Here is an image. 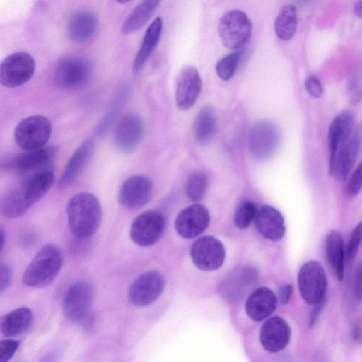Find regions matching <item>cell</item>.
Instances as JSON below:
<instances>
[{"instance_id": "cell-1", "label": "cell", "mask_w": 362, "mask_h": 362, "mask_svg": "<svg viewBox=\"0 0 362 362\" xmlns=\"http://www.w3.org/2000/svg\"><path fill=\"white\" fill-rule=\"evenodd\" d=\"M66 215L71 233L78 239H86L98 230L102 219V207L94 194L80 192L69 200Z\"/></svg>"}, {"instance_id": "cell-2", "label": "cell", "mask_w": 362, "mask_h": 362, "mask_svg": "<svg viewBox=\"0 0 362 362\" xmlns=\"http://www.w3.org/2000/svg\"><path fill=\"white\" fill-rule=\"evenodd\" d=\"M63 263L61 250L54 244L42 246L27 267L22 277L29 287L45 288L57 276Z\"/></svg>"}, {"instance_id": "cell-3", "label": "cell", "mask_w": 362, "mask_h": 362, "mask_svg": "<svg viewBox=\"0 0 362 362\" xmlns=\"http://www.w3.org/2000/svg\"><path fill=\"white\" fill-rule=\"evenodd\" d=\"M218 34L223 45L229 49H240L249 41L252 30L250 19L243 11L225 13L218 23Z\"/></svg>"}, {"instance_id": "cell-4", "label": "cell", "mask_w": 362, "mask_h": 362, "mask_svg": "<svg viewBox=\"0 0 362 362\" xmlns=\"http://www.w3.org/2000/svg\"><path fill=\"white\" fill-rule=\"evenodd\" d=\"M52 133L49 120L40 115L29 116L22 119L14 131V139L18 146L25 151L45 146Z\"/></svg>"}, {"instance_id": "cell-5", "label": "cell", "mask_w": 362, "mask_h": 362, "mask_svg": "<svg viewBox=\"0 0 362 362\" xmlns=\"http://www.w3.org/2000/svg\"><path fill=\"white\" fill-rule=\"evenodd\" d=\"M361 144V129L359 124H356L329 159V172L336 179L344 180L347 177L359 154Z\"/></svg>"}, {"instance_id": "cell-6", "label": "cell", "mask_w": 362, "mask_h": 362, "mask_svg": "<svg viewBox=\"0 0 362 362\" xmlns=\"http://www.w3.org/2000/svg\"><path fill=\"white\" fill-rule=\"evenodd\" d=\"M165 226V217L156 210H147L138 215L132 221L129 235L140 247H148L159 240Z\"/></svg>"}, {"instance_id": "cell-7", "label": "cell", "mask_w": 362, "mask_h": 362, "mask_svg": "<svg viewBox=\"0 0 362 362\" xmlns=\"http://www.w3.org/2000/svg\"><path fill=\"white\" fill-rule=\"evenodd\" d=\"M35 69L30 54L23 52L11 54L0 62V84L7 88L23 85L31 78Z\"/></svg>"}, {"instance_id": "cell-8", "label": "cell", "mask_w": 362, "mask_h": 362, "mask_svg": "<svg viewBox=\"0 0 362 362\" xmlns=\"http://www.w3.org/2000/svg\"><path fill=\"white\" fill-rule=\"evenodd\" d=\"M298 286L303 300L316 304L325 298L327 276L323 267L316 261L304 263L298 274Z\"/></svg>"}, {"instance_id": "cell-9", "label": "cell", "mask_w": 362, "mask_h": 362, "mask_svg": "<svg viewBox=\"0 0 362 362\" xmlns=\"http://www.w3.org/2000/svg\"><path fill=\"white\" fill-rule=\"evenodd\" d=\"M280 139V130L275 123L270 120H260L249 132L248 148L255 158L267 159L276 151Z\"/></svg>"}, {"instance_id": "cell-10", "label": "cell", "mask_w": 362, "mask_h": 362, "mask_svg": "<svg viewBox=\"0 0 362 362\" xmlns=\"http://www.w3.org/2000/svg\"><path fill=\"white\" fill-rule=\"evenodd\" d=\"M194 264L200 270L211 272L218 269L223 264L226 250L216 238L206 235L196 240L190 250Z\"/></svg>"}, {"instance_id": "cell-11", "label": "cell", "mask_w": 362, "mask_h": 362, "mask_svg": "<svg viewBox=\"0 0 362 362\" xmlns=\"http://www.w3.org/2000/svg\"><path fill=\"white\" fill-rule=\"evenodd\" d=\"M93 65L83 57H69L57 64L54 71V81L58 86L74 89L84 85L90 77Z\"/></svg>"}, {"instance_id": "cell-12", "label": "cell", "mask_w": 362, "mask_h": 362, "mask_svg": "<svg viewBox=\"0 0 362 362\" xmlns=\"http://www.w3.org/2000/svg\"><path fill=\"white\" fill-rule=\"evenodd\" d=\"M93 297V287L88 281L81 280L73 284L63 300L65 317L74 322L83 321L89 314Z\"/></svg>"}, {"instance_id": "cell-13", "label": "cell", "mask_w": 362, "mask_h": 362, "mask_svg": "<svg viewBox=\"0 0 362 362\" xmlns=\"http://www.w3.org/2000/svg\"><path fill=\"white\" fill-rule=\"evenodd\" d=\"M163 276L156 270L146 272L137 276L129 290V298L138 307H146L154 303L165 288Z\"/></svg>"}, {"instance_id": "cell-14", "label": "cell", "mask_w": 362, "mask_h": 362, "mask_svg": "<svg viewBox=\"0 0 362 362\" xmlns=\"http://www.w3.org/2000/svg\"><path fill=\"white\" fill-rule=\"evenodd\" d=\"M144 134L142 119L136 114H127L117 122L113 133V142L120 151L131 153L139 146Z\"/></svg>"}, {"instance_id": "cell-15", "label": "cell", "mask_w": 362, "mask_h": 362, "mask_svg": "<svg viewBox=\"0 0 362 362\" xmlns=\"http://www.w3.org/2000/svg\"><path fill=\"white\" fill-rule=\"evenodd\" d=\"M153 191V183L148 177L144 175H132L122 183L119 201L126 209H138L149 202Z\"/></svg>"}, {"instance_id": "cell-16", "label": "cell", "mask_w": 362, "mask_h": 362, "mask_svg": "<svg viewBox=\"0 0 362 362\" xmlns=\"http://www.w3.org/2000/svg\"><path fill=\"white\" fill-rule=\"evenodd\" d=\"M210 214L201 204H194L183 209L175 221L177 234L186 239H192L202 234L209 226Z\"/></svg>"}, {"instance_id": "cell-17", "label": "cell", "mask_w": 362, "mask_h": 362, "mask_svg": "<svg viewBox=\"0 0 362 362\" xmlns=\"http://www.w3.org/2000/svg\"><path fill=\"white\" fill-rule=\"evenodd\" d=\"M202 87L197 69L192 66L185 67L177 78L175 88V103L181 111L190 110L198 99Z\"/></svg>"}, {"instance_id": "cell-18", "label": "cell", "mask_w": 362, "mask_h": 362, "mask_svg": "<svg viewBox=\"0 0 362 362\" xmlns=\"http://www.w3.org/2000/svg\"><path fill=\"white\" fill-rule=\"evenodd\" d=\"M291 328L282 317L275 316L268 319L262 326L259 340L264 349L276 353L283 350L291 339Z\"/></svg>"}, {"instance_id": "cell-19", "label": "cell", "mask_w": 362, "mask_h": 362, "mask_svg": "<svg viewBox=\"0 0 362 362\" xmlns=\"http://www.w3.org/2000/svg\"><path fill=\"white\" fill-rule=\"evenodd\" d=\"M57 152V148L54 146L26 151L16 158L13 167L21 175L29 177L46 170L45 168L53 162Z\"/></svg>"}, {"instance_id": "cell-20", "label": "cell", "mask_w": 362, "mask_h": 362, "mask_svg": "<svg viewBox=\"0 0 362 362\" xmlns=\"http://www.w3.org/2000/svg\"><path fill=\"white\" fill-rule=\"evenodd\" d=\"M255 223L259 233L265 238L278 241L284 236L285 225L281 214L270 205H262L257 209Z\"/></svg>"}, {"instance_id": "cell-21", "label": "cell", "mask_w": 362, "mask_h": 362, "mask_svg": "<svg viewBox=\"0 0 362 362\" xmlns=\"http://www.w3.org/2000/svg\"><path fill=\"white\" fill-rule=\"evenodd\" d=\"M92 139L85 140L75 151L69 160L58 182V187L63 189L69 187L88 165L94 151Z\"/></svg>"}, {"instance_id": "cell-22", "label": "cell", "mask_w": 362, "mask_h": 362, "mask_svg": "<svg viewBox=\"0 0 362 362\" xmlns=\"http://www.w3.org/2000/svg\"><path fill=\"white\" fill-rule=\"evenodd\" d=\"M98 28L96 15L88 10L74 12L67 23V33L69 38L76 43H85L91 40Z\"/></svg>"}, {"instance_id": "cell-23", "label": "cell", "mask_w": 362, "mask_h": 362, "mask_svg": "<svg viewBox=\"0 0 362 362\" xmlns=\"http://www.w3.org/2000/svg\"><path fill=\"white\" fill-rule=\"evenodd\" d=\"M277 298L269 288H256L245 302V311L250 318L260 322L267 318L276 309Z\"/></svg>"}, {"instance_id": "cell-24", "label": "cell", "mask_w": 362, "mask_h": 362, "mask_svg": "<svg viewBox=\"0 0 362 362\" xmlns=\"http://www.w3.org/2000/svg\"><path fill=\"white\" fill-rule=\"evenodd\" d=\"M163 30V20L157 17L147 28L140 48L134 60L132 69L134 73H139L158 45Z\"/></svg>"}, {"instance_id": "cell-25", "label": "cell", "mask_w": 362, "mask_h": 362, "mask_svg": "<svg viewBox=\"0 0 362 362\" xmlns=\"http://www.w3.org/2000/svg\"><path fill=\"white\" fill-rule=\"evenodd\" d=\"M31 310L21 307L0 317V332L6 337H16L26 332L32 325Z\"/></svg>"}, {"instance_id": "cell-26", "label": "cell", "mask_w": 362, "mask_h": 362, "mask_svg": "<svg viewBox=\"0 0 362 362\" xmlns=\"http://www.w3.org/2000/svg\"><path fill=\"white\" fill-rule=\"evenodd\" d=\"M327 260L338 280L344 278V245L341 235L337 230L330 231L325 242Z\"/></svg>"}, {"instance_id": "cell-27", "label": "cell", "mask_w": 362, "mask_h": 362, "mask_svg": "<svg viewBox=\"0 0 362 362\" xmlns=\"http://www.w3.org/2000/svg\"><path fill=\"white\" fill-rule=\"evenodd\" d=\"M32 206L20 185L0 198V214L8 218H16L26 213Z\"/></svg>"}, {"instance_id": "cell-28", "label": "cell", "mask_w": 362, "mask_h": 362, "mask_svg": "<svg viewBox=\"0 0 362 362\" xmlns=\"http://www.w3.org/2000/svg\"><path fill=\"white\" fill-rule=\"evenodd\" d=\"M354 117L351 111L345 110L339 113L332 120L328 132L329 159H331L339 144L353 131Z\"/></svg>"}, {"instance_id": "cell-29", "label": "cell", "mask_w": 362, "mask_h": 362, "mask_svg": "<svg viewBox=\"0 0 362 362\" xmlns=\"http://www.w3.org/2000/svg\"><path fill=\"white\" fill-rule=\"evenodd\" d=\"M216 129V115L210 105L204 106L198 112L193 125V134L199 145L208 144L213 138Z\"/></svg>"}, {"instance_id": "cell-30", "label": "cell", "mask_w": 362, "mask_h": 362, "mask_svg": "<svg viewBox=\"0 0 362 362\" xmlns=\"http://www.w3.org/2000/svg\"><path fill=\"white\" fill-rule=\"evenodd\" d=\"M54 181L52 172L46 170L28 177L21 185L28 200L33 205L47 194Z\"/></svg>"}, {"instance_id": "cell-31", "label": "cell", "mask_w": 362, "mask_h": 362, "mask_svg": "<svg viewBox=\"0 0 362 362\" xmlns=\"http://www.w3.org/2000/svg\"><path fill=\"white\" fill-rule=\"evenodd\" d=\"M159 4L158 0H145L139 4L124 21L122 32L129 34L141 29L150 20Z\"/></svg>"}, {"instance_id": "cell-32", "label": "cell", "mask_w": 362, "mask_h": 362, "mask_svg": "<svg viewBox=\"0 0 362 362\" xmlns=\"http://www.w3.org/2000/svg\"><path fill=\"white\" fill-rule=\"evenodd\" d=\"M297 28V9L295 5H284L280 9L274 21L276 36L284 41L290 40Z\"/></svg>"}, {"instance_id": "cell-33", "label": "cell", "mask_w": 362, "mask_h": 362, "mask_svg": "<svg viewBox=\"0 0 362 362\" xmlns=\"http://www.w3.org/2000/svg\"><path fill=\"white\" fill-rule=\"evenodd\" d=\"M129 93L130 86L128 84L123 85L117 90L108 111L95 128V132L98 136H102L108 131L124 105Z\"/></svg>"}, {"instance_id": "cell-34", "label": "cell", "mask_w": 362, "mask_h": 362, "mask_svg": "<svg viewBox=\"0 0 362 362\" xmlns=\"http://www.w3.org/2000/svg\"><path fill=\"white\" fill-rule=\"evenodd\" d=\"M255 276V272L252 269H244L238 276L225 281L221 290L227 298H238L244 293L246 285L254 281Z\"/></svg>"}, {"instance_id": "cell-35", "label": "cell", "mask_w": 362, "mask_h": 362, "mask_svg": "<svg viewBox=\"0 0 362 362\" xmlns=\"http://www.w3.org/2000/svg\"><path fill=\"white\" fill-rule=\"evenodd\" d=\"M208 179L202 172L193 173L187 179L185 185V194L192 202L202 200L206 192Z\"/></svg>"}, {"instance_id": "cell-36", "label": "cell", "mask_w": 362, "mask_h": 362, "mask_svg": "<svg viewBox=\"0 0 362 362\" xmlns=\"http://www.w3.org/2000/svg\"><path fill=\"white\" fill-rule=\"evenodd\" d=\"M243 54V49H238L227 54L217 62L216 71L220 78L228 81L233 76Z\"/></svg>"}, {"instance_id": "cell-37", "label": "cell", "mask_w": 362, "mask_h": 362, "mask_svg": "<svg viewBox=\"0 0 362 362\" xmlns=\"http://www.w3.org/2000/svg\"><path fill=\"white\" fill-rule=\"evenodd\" d=\"M257 209L255 203L251 200L243 201L235 212V225L240 229L247 228L255 219Z\"/></svg>"}, {"instance_id": "cell-38", "label": "cell", "mask_w": 362, "mask_h": 362, "mask_svg": "<svg viewBox=\"0 0 362 362\" xmlns=\"http://www.w3.org/2000/svg\"><path fill=\"white\" fill-rule=\"evenodd\" d=\"M361 223H359L352 230L344 255L348 262H351L356 257L361 242Z\"/></svg>"}, {"instance_id": "cell-39", "label": "cell", "mask_w": 362, "mask_h": 362, "mask_svg": "<svg viewBox=\"0 0 362 362\" xmlns=\"http://www.w3.org/2000/svg\"><path fill=\"white\" fill-rule=\"evenodd\" d=\"M21 342L15 339L0 341V362H8L18 351Z\"/></svg>"}, {"instance_id": "cell-40", "label": "cell", "mask_w": 362, "mask_h": 362, "mask_svg": "<svg viewBox=\"0 0 362 362\" xmlns=\"http://www.w3.org/2000/svg\"><path fill=\"white\" fill-rule=\"evenodd\" d=\"M361 177V163H359L348 182L346 191L349 195L355 196L359 193L362 186Z\"/></svg>"}, {"instance_id": "cell-41", "label": "cell", "mask_w": 362, "mask_h": 362, "mask_svg": "<svg viewBox=\"0 0 362 362\" xmlns=\"http://www.w3.org/2000/svg\"><path fill=\"white\" fill-rule=\"evenodd\" d=\"M305 86L312 97L319 98L321 96L323 88L320 79L316 76H308L305 80Z\"/></svg>"}, {"instance_id": "cell-42", "label": "cell", "mask_w": 362, "mask_h": 362, "mask_svg": "<svg viewBox=\"0 0 362 362\" xmlns=\"http://www.w3.org/2000/svg\"><path fill=\"white\" fill-rule=\"evenodd\" d=\"M12 280V272L8 265L0 263V293L6 291Z\"/></svg>"}, {"instance_id": "cell-43", "label": "cell", "mask_w": 362, "mask_h": 362, "mask_svg": "<svg viewBox=\"0 0 362 362\" xmlns=\"http://www.w3.org/2000/svg\"><path fill=\"white\" fill-rule=\"evenodd\" d=\"M293 294V287L290 284H283L279 291V298L281 304H287Z\"/></svg>"}, {"instance_id": "cell-44", "label": "cell", "mask_w": 362, "mask_h": 362, "mask_svg": "<svg viewBox=\"0 0 362 362\" xmlns=\"http://www.w3.org/2000/svg\"><path fill=\"white\" fill-rule=\"evenodd\" d=\"M325 300L322 301L315 304V307L313 308V310L311 311L310 316V320H309V325L310 327H313L318 316L320 315L321 311L322 310V308L325 305Z\"/></svg>"}, {"instance_id": "cell-45", "label": "cell", "mask_w": 362, "mask_h": 362, "mask_svg": "<svg viewBox=\"0 0 362 362\" xmlns=\"http://www.w3.org/2000/svg\"><path fill=\"white\" fill-rule=\"evenodd\" d=\"M59 358V353L56 351H52L42 356L39 360V362H58Z\"/></svg>"}, {"instance_id": "cell-46", "label": "cell", "mask_w": 362, "mask_h": 362, "mask_svg": "<svg viewBox=\"0 0 362 362\" xmlns=\"http://www.w3.org/2000/svg\"><path fill=\"white\" fill-rule=\"evenodd\" d=\"M355 291L356 294L361 298V266H358L355 279Z\"/></svg>"}, {"instance_id": "cell-47", "label": "cell", "mask_w": 362, "mask_h": 362, "mask_svg": "<svg viewBox=\"0 0 362 362\" xmlns=\"http://www.w3.org/2000/svg\"><path fill=\"white\" fill-rule=\"evenodd\" d=\"M35 240V235L30 232L26 233L23 235L21 242L25 246L30 245Z\"/></svg>"}, {"instance_id": "cell-48", "label": "cell", "mask_w": 362, "mask_h": 362, "mask_svg": "<svg viewBox=\"0 0 362 362\" xmlns=\"http://www.w3.org/2000/svg\"><path fill=\"white\" fill-rule=\"evenodd\" d=\"M354 13L358 16L359 18H361L362 13V1H358L356 2L354 8Z\"/></svg>"}, {"instance_id": "cell-49", "label": "cell", "mask_w": 362, "mask_h": 362, "mask_svg": "<svg viewBox=\"0 0 362 362\" xmlns=\"http://www.w3.org/2000/svg\"><path fill=\"white\" fill-rule=\"evenodd\" d=\"M353 335L354 337V339L355 340H358V339H360V337H361V329H360V326L359 325H356L355 327H354Z\"/></svg>"}, {"instance_id": "cell-50", "label": "cell", "mask_w": 362, "mask_h": 362, "mask_svg": "<svg viewBox=\"0 0 362 362\" xmlns=\"http://www.w3.org/2000/svg\"><path fill=\"white\" fill-rule=\"evenodd\" d=\"M5 242V235L2 230H0V252H1Z\"/></svg>"}]
</instances>
